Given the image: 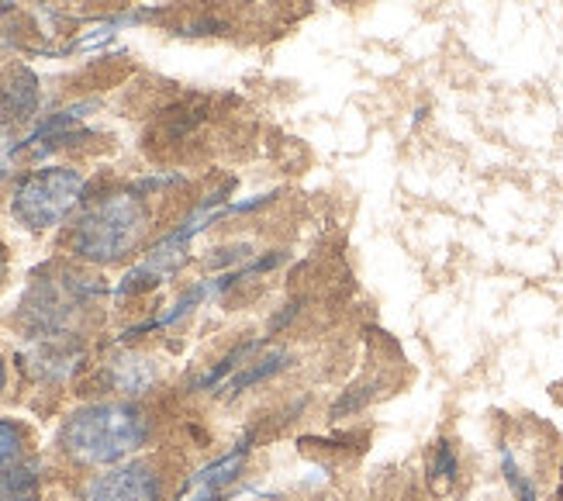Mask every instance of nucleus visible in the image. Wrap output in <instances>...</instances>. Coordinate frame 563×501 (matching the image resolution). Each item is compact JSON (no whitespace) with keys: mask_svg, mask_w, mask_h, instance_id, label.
<instances>
[{"mask_svg":"<svg viewBox=\"0 0 563 501\" xmlns=\"http://www.w3.org/2000/svg\"><path fill=\"white\" fill-rule=\"evenodd\" d=\"M24 454V425L14 418H0V470L18 464Z\"/></svg>","mask_w":563,"mask_h":501,"instance_id":"9d476101","label":"nucleus"},{"mask_svg":"<svg viewBox=\"0 0 563 501\" xmlns=\"http://www.w3.org/2000/svg\"><path fill=\"white\" fill-rule=\"evenodd\" d=\"M145 221H150V215L139 205V197L121 194V197L101 200V205L90 208L84 221L77 225L69 249L90 263H104V266L118 263L142 242Z\"/></svg>","mask_w":563,"mask_h":501,"instance_id":"f03ea898","label":"nucleus"},{"mask_svg":"<svg viewBox=\"0 0 563 501\" xmlns=\"http://www.w3.org/2000/svg\"><path fill=\"white\" fill-rule=\"evenodd\" d=\"M38 105V84L32 73H18V77L4 87V108L11 111V118L24 121V118H32Z\"/></svg>","mask_w":563,"mask_h":501,"instance_id":"6e6552de","label":"nucleus"},{"mask_svg":"<svg viewBox=\"0 0 563 501\" xmlns=\"http://www.w3.org/2000/svg\"><path fill=\"white\" fill-rule=\"evenodd\" d=\"M163 473L150 460H121L90 478L84 501H159Z\"/></svg>","mask_w":563,"mask_h":501,"instance_id":"20e7f679","label":"nucleus"},{"mask_svg":"<svg viewBox=\"0 0 563 501\" xmlns=\"http://www.w3.org/2000/svg\"><path fill=\"white\" fill-rule=\"evenodd\" d=\"M380 394V384L377 381H366V384H356V388H350L346 394H339V401L332 405V418L339 422V418H346V415H356V412H363L371 401Z\"/></svg>","mask_w":563,"mask_h":501,"instance_id":"1a4fd4ad","label":"nucleus"},{"mask_svg":"<svg viewBox=\"0 0 563 501\" xmlns=\"http://www.w3.org/2000/svg\"><path fill=\"white\" fill-rule=\"evenodd\" d=\"M80 194H84L80 173L66 166H53V170H38L32 177H24L14 187L11 208L29 229H56V225L80 205Z\"/></svg>","mask_w":563,"mask_h":501,"instance_id":"7ed1b4c3","label":"nucleus"},{"mask_svg":"<svg viewBox=\"0 0 563 501\" xmlns=\"http://www.w3.org/2000/svg\"><path fill=\"white\" fill-rule=\"evenodd\" d=\"M460 470V460H456V449L453 443L439 439L435 449H432V460H429V478L432 481H453Z\"/></svg>","mask_w":563,"mask_h":501,"instance_id":"9b49d317","label":"nucleus"},{"mask_svg":"<svg viewBox=\"0 0 563 501\" xmlns=\"http://www.w3.org/2000/svg\"><path fill=\"white\" fill-rule=\"evenodd\" d=\"M38 484H42V467L35 460H18L0 470V501L35 498Z\"/></svg>","mask_w":563,"mask_h":501,"instance_id":"0eeeda50","label":"nucleus"},{"mask_svg":"<svg viewBox=\"0 0 563 501\" xmlns=\"http://www.w3.org/2000/svg\"><path fill=\"white\" fill-rule=\"evenodd\" d=\"M4 388H8V360L0 357V391H4Z\"/></svg>","mask_w":563,"mask_h":501,"instance_id":"4468645a","label":"nucleus"},{"mask_svg":"<svg viewBox=\"0 0 563 501\" xmlns=\"http://www.w3.org/2000/svg\"><path fill=\"white\" fill-rule=\"evenodd\" d=\"M153 422L135 401H97L63 422L59 449L80 467H111L150 443Z\"/></svg>","mask_w":563,"mask_h":501,"instance_id":"f257e3e1","label":"nucleus"},{"mask_svg":"<svg viewBox=\"0 0 563 501\" xmlns=\"http://www.w3.org/2000/svg\"><path fill=\"white\" fill-rule=\"evenodd\" d=\"M153 381H156V367L145 357H121L111 363L108 384L118 394H142L145 388H153Z\"/></svg>","mask_w":563,"mask_h":501,"instance_id":"423d86ee","label":"nucleus"},{"mask_svg":"<svg viewBox=\"0 0 563 501\" xmlns=\"http://www.w3.org/2000/svg\"><path fill=\"white\" fill-rule=\"evenodd\" d=\"M501 467H505V481L511 484V491H516V501H536V488H532V481H526V478H522L508 449L501 454Z\"/></svg>","mask_w":563,"mask_h":501,"instance_id":"f8f14e48","label":"nucleus"},{"mask_svg":"<svg viewBox=\"0 0 563 501\" xmlns=\"http://www.w3.org/2000/svg\"><path fill=\"white\" fill-rule=\"evenodd\" d=\"M290 367H294L290 349H284V346H263L246 367H242L239 373H232V378L225 381V391H229V397H239V394H246L256 384H266V381L280 378V373L290 370Z\"/></svg>","mask_w":563,"mask_h":501,"instance_id":"39448f33","label":"nucleus"},{"mask_svg":"<svg viewBox=\"0 0 563 501\" xmlns=\"http://www.w3.org/2000/svg\"><path fill=\"white\" fill-rule=\"evenodd\" d=\"M8 170H11V145L4 139V132H0V181L8 177Z\"/></svg>","mask_w":563,"mask_h":501,"instance_id":"ddd939ff","label":"nucleus"},{"mask_svg":"<svg viewBox=\"0 0 563 501\" xmlns=\"http://www.w3.org/2000/svg\"><path fill=\"white\" fill-rule=\"evenodd\" d=\"M0 8H4V0H0Z\"/></svg>","mask_w":563,"mask_h":501,"instance_id":"dca6fc26","label":"nucleus"},{"mask_svg":"<svg viewBox=\"0 0 563 501\" xmlns=\"http://www.w3.org/2000/svg\"><path fill=\"white\" fill-rule=\"evenodd\" d=\"M24 501H38V498H24Z\"/></svg>","mask_w":563,"mask_h":501,"instance_id":"2eb2a0df","label":"nucleus"}]
</instances>
